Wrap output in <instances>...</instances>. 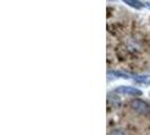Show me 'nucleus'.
I'll return each mask as SVG.
<instances>
[{"mask_svg": "<svg viewBox=\"0 0 150 135\" xmlns=\"http://www.w3.org/2000/svg\"><path fill=\"white\" fill-rule=\"evenodd\" d=\"M130 106L132 108V110L135 112L139 115H142V116H147L150 114V106L147 101H144L142 99H139V98H135L132 99L130 101Z\"/></svg>", "mask_w": 150, "mask_h": 135, "instance_id": "1", "label": "nucleus"}, {"mask_svg": "<svg viewBox=\"0 0 150 135\" xmlns=\"http://www.w3.org/2000/svg\"><path fill=\"white\" fill-rule=\"evenodd\" d=\"M114 92L119 95H127V96H132V97H139L142 95V91L138 88L131 87V86H120L114 89Z\"/></svg>", "mask_w": 150, "mask_h": 135, "instance_id": "2", "label": "nucleus"}, {"mask_svg": "<svg viewBox=\"0 0 150 135\" xmlns=\"http://www.w3.org/2000/svg\"><path fill=\"white\" fill-rule=\"evenodd\" d=\"M144 5H146V7H147V8H149V9H150V1H149V2H146Z\"/></svg>", "mask_w": 150, "mask_h": 135, "instance_id": "7", "label": "nucleus"}, {"mask_svg": "<svg viewBox=\"0 0 150 135\" xmlns=\"http://www.w3.org/2000/svg\"><path fill=\"white\" fill-rule=\"evenodd\" d=\"M134 80L137 83H140V84H144V86H150V75H135Z\"/></svg>", "mask_w": 150, "mask_h": 135, "instance_id": "3", "label": "nucleus"}, {"mask_svg": "<svg viewBox=\"0 0 150 135\" xmlns=\"http://www.w3.org/2000/svg\"><path fill=\"white\" fill-rule=\"evenodd\" d=\"M107 75H113L114 78H123V79H130V75L121 72V71H110L107 72Z\"/></svg>", "mask_w": 150, "mask_h": 135, "instance_id": "5", "label": "nucleus"}, {"mask_svg": "<svg viewBox=\"0 0 150 135\" xmlns=\"http://www.w3.org/2000/svg\"><path fill=\"white\" fill-rule=\"evenodd\" d=\"M108 1H116V0H108Z\"/></svg>", "mask_w": 150, "mask_h": 135, "instance_id": "8", "label": "nucleus"}, {"mask_svg": "<svg viewBox=\"0 0 150 135\" xmlns=\"http://www.w3.org/2000/svg\"><path fill=\"white\" fill-rule=\"evenodd\" d=\"M125 5H128L130 7L134 8V9H142L143 7H146V5L141 2L140 0H122Z\"/></svg>", "mask_w": 150, "mask_h": 135, "instance_id": "4", "label": "nucleus"}, {"mask_svg": "<svg viewBox=\"0 0 150 135\" xmlns=\"http://www.w3.org/2000/svg\"><path fill=\"white\" fill-rule=\"evenodd\" d=\"M110 135H125V134H124V132L121 131V129H114V131H112V132L110 133Z\"/></svg>", "mask_w": 150, "mask_h": 135, "instance_id": "6", "label": "nucleus"}]
</instances>
